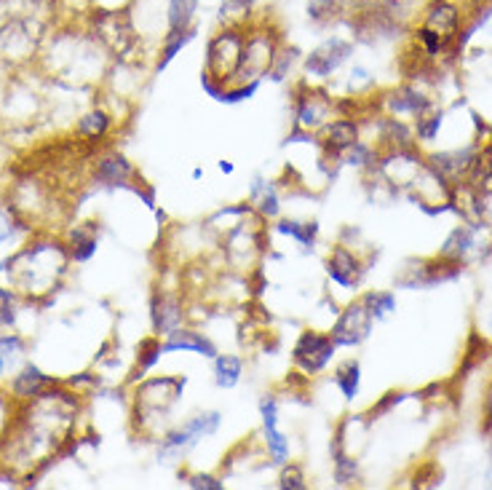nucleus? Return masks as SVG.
I'll use <instances>...</instances> for the list:
<instances>
[{"instance_id": "nucleus-1", "label": "nucleus", "mask_w": 492, "mask_h": 490, "mask_svg": "<svg viewBox=\"0 0 492 490\" xmlns=\"http://www.w3.org/2000/svg\"><path fill=\"white\" fill-rule=\"evenodd\" d=\"M222 423V415L217 410H206V413H198L193 415L185 426L169 431L161 442V450H158V458L161 461H177L183 458L185 453H191L203 437H214L217 429Z\"/></svg>"}, {"instance_id": "nucleus-2", "label": "nucleus", "mask_w": 492, "mask_h": 490, "mask_svg": "<svg viewBox=\"0 0 492 490\" xmlns=\"http://www.w3.org/2000/svg\"><path fill=\"white\" fill-rule=\"evenodd\" d=\"M415 268H404V274L396 279L398 287L404 290H423V287H434L442 282H450L455 277L463 274V263L461 260H450V258H436V260H415Z\"/></svg>"}, {"instance_id": "nucleus-3", "label": "nucleus", "mask_w": 492, "mask_h": 490, "mask_svg": "<svg viewBox=\"0 0 492 490\" xmlns=\"http://www.w3.org/2000/svg\"><path fill=\"white\" fill-rule=\"evenodd\" d=\"M335 349H337V343L332 340V335L308 330L297 338L295 349H292V359H295V365L302 373L313 376V373H321L329 365V359L335 357Z\"/></svg>"}, {"instance_id": "nucleus-4", "label": "nucleus", "mask_w": 492, "mask_h": 490, "mask_svg": "<svg viewBox=\"0 0 492 490\" xmlns=\"http://www.w3.org/2000/svg\"><path fill=\"white\" fill-rule=\"evenodd\" d=\"M372 316H370V311L364 308V303L362 300H356V303H351L343 313H340V319L335 322V327H332V340L337 343V346H359V343H364L367 338H370V332H372Z\"/></svg>"}, {"instance_id": "nucleus-5", "label": "nucleus", "mask_w": 492, "mask_h": 490, "mask_svg": "<svg viewBox=\"0 0 492 490\" xmlns=\"http://www.w3.org/2000/svg\"><path fill=\"white\" fill-rule=\"evenodd\" d=\"M351 54H353V46L348 41L329 38L305 57V73L313 76V78H329L335 70H340L348 62Z\"/></svg>"}, {"instance_id": "nucleus-6", "label": "nucleus", "mask_w": 492, "mask_h": 490, "mask_svg": "<svg viewBox=\"0 0 492 490\" xmlns=\"http://www.w3.org/2000/svg\"><path fill=\"white\" fill-rule=\"evenodd\" d=\"M260 418H263V434H265V445L268 453L276 464H287L290 461V440L279 431V404L273 396H265L260 402Z\"/></svg>"}, {"instance_id": "nucleus-7", "label": "nucleus", "mask_w": 492, "mask_h": 490, "mask_svg": "<svg viewBox=\"0 0 492 490\" xmlns=\"http://www.w3.org/2000/svg\"><path fill=\"white\" fill-rule=\"evenodd\" d=\"M327 274L335 285L351 290L362 282L364 277V268H362V260L348 250V247H335L329 260H327Z\"/></svg>"}, {"instance_id": "nucleus-8", "label": "nucleus", "mask_w": 492, "mask_h": 490, "mask_svg": "<svg viewBox=\"0 0 492 490\" xmlns=\"http://www.w3.org/2000/svg\"><path fill=\"white\" fill-rule=\"evenodd\" d=\"M161 351L164 354H174V351H193V354H201L206 359H214L217 357V349L214 343L203 335V332H196V330H174L166 335V340L161 343Z\"/></svg>"}, {"instance_id": "nucleus-9", "label": "nucleus", "mask_w": 492, "mask_h": 490, "mask_svg": "<svg viewBox=\"0 0 492 490\" xmlns=\"http://www.w3.org/2000/svg\"><path fill=\"white\" fill-rule=\"evenodd\" d=\"M153 327L161 335H169L183 327V305L174 295H158L153 300Z\"/></svg>"}, {"instance_id": "nucleus-10", "label": "nucleus", "mask_w": 492, "mask_h": 490, "mask_svg": "<svg viewBox=\"0 0 492 490\" xmlns=\"http://www.w3.org/2000/svg\"><path fill=\"white\" fill-rule=\"evenodd\" d=\"M356 142H359V126H356V121L337 118V121L327 123V129H324V145H327L329 153L343 156Z\"/></svg>"}, {"instance_id": "nucleus-11", "label": "nucleus", "mask_w": 492, "mask_h": 490, "mask_svg": "<svg viewBox=\"0 0 492 490\" xmlns=\"http://www.w3.org/2000/svg\"><path fill=\"white\" fill-rule=\"evenodd\" d=\"M477 247V231L471 228V225H458L447 239H444V244H442V250H439V255L442 258H450V260H466L469 258V252Z\"/></svg>"}, {"instance_id": "nucleus-12", "label": "nucleus", "mask_w": 492, "mask_h": 490, "mask_svg": "<svg viewBox=\"0 0 492 490\" xmlns=\"http://www.w3.org/2000/svg\"><path fill=\"white\" fill-rule=\"evenodd\" d=\"M329 104L324 99H318V95H305L297 99V126L313 132L327 121Z\"/></svg>"}, {"instance_id": "nucleus-13", "label": "nucleus", "mask_w": 492, "mask_h": 490, "mask_svg": "<svg viewBox=\"0 0 492 490\" xmlns=\"http://www.w3.org/2000/svg\"><path fill=\"white\" fill-rule=\"evenodd\" d=\"M389 107L394 110L396 115H420V113L431 110V99L423 97L412 86H404V89H398L389 97Z\"/></svg>"}, {"instance_id": "nucleus-14", "label": "nucleus", "mask_w": 492, "mask_h": 490, "mask_svg": "<svg viewBox=\"0 0 492 490\" xmlns=\"http://www.w3.org/2000/svg\"><path fill=\"white\" fill-rule=\"evenodd\" d=\"M241 376H244V362L236 354H219V357H214V384L219 389L238 386Z\"/></svg>"}, {"instance_id": "nucleus-15", "label": "nucleus", "mask_w": 492, "mask_h": 490, "mask_svg": "<svg viewBox=\"0 0 492 490\" xmlns=\"http://www.w3.org/2000/svg\"><path fill=\"white\" fill-rule=\"evenodd\" d=\"M249 198H252V204L257 206V212H260L263 217H268V220H273V217L282 212V204H279L276 188H273L271 183H265V180H255V183H252Z\"/></svg>"}, {"instance_id": "nucleus-16", "label": "nucleus", "mask_w": 492, "mask_h": 490, "mask_svg": "<svg viewBox=\"0 0 492 490\" xmlns=\"http://www.w3.org/2000/svg\"><path fill=\"white\" fill-rule=\"evenodd\" d=\"M458 24H461V16H458V8L455 5H447V3H439L431 14H428V22L425 27L436 30L442 38H452L458 32Z\"/></svg>"}, {"instance_id": "nucleus-17", "label": "nucleus", "mask_w": 492, "mask_h": 490, "mask_svg": "<svg viewBox=\"0 0 492 490\" xmlns=\"http://www.w3.org/2000/svg\"><path fill=\"white\" fill-rule=\"evenodd\" d=\"M131 177V167L123 156H107L97 167V180L104 186H123Z\"/></svg>"}, {"instance_id": "nucleus-18", "label": "nucleus", "mask_w": 492, "mask_h": 490, "mask_svg": "<svg viewBox=\"0 0 492 490\" xmlns=\"http://www.w3.org/2000/svg\"><path fill=\"white\" fill-rule=\"evenodd\" d=\"M335 384H337V389L343 392V396H345L348 402L356 399V396H359V389H362V365H359L356 359L343 362V365L335 370Z\"/></svg>"}, {"instance_id": "nucleus-19", "label": "nucleus", "mask_w": 492, "mask_h": 490, "mask_svg": "<svg viewBox=\"0 0 492 490\" xmlns=\"http://www.w3.org/2000/svg\"><path fill=\"white\" fill-rule=\"evenodd\" d=\"M54 381L49 376H43L35 365H27L16 378H13V392L19 396H38L43 389H49Z\"/></svg>"}, {"instance_id": "nucleus-20", "label": "nucleus", "mask_w": 492, "mask_h": 490, "mask_svg": "<svg viewBox=\"0 0 492 490\" xmlns=\"http://www.w3.org/2000/svg\"><path fill=\"white\" fill-rule=\"evenodd\" d=\"M196 11L198 0H169V27L172 30H191Z\"/></svg>"}, {"instance_id": "nucleus-21", "label": "nucleus", "mask_w": 492, "mask_h": 490, "mask_svg": "<svg viewBox=\"0 0 492 490\" xmlns=\"http://www.w3.org/2000/svg\"><path fill=\"white\" fill-rule=\"evenodd\" d=\"M276 231L300 241L302 247H313V241L318 236V225L316 222H300V220H284V222L276 225Z\"/></svg>"}, {"instance_id": "nucleus-22", "label": "nucleus", "mask_w": 492, "mask_h": 490, "mask_svg": "<svg viewBox=\"0 0 492 490\" xmlns=\"http://www.w3.org/2000/svg\"><path fill=\"white\" fill-rule=\"evenodd\" d=\"M196 38V30H172L169 35H166V43H164V57H161V62H158V70H164L191 41Z\"/></svg>"}, {"instance_id": "nucleus-23", "label": "nucleus", "mask_w": 492, "mask_h": 490, "mask_svg": "<svg viewBox=\"0 0 492 490\" xmlns=\"http://www.w3.org/2000/svg\"><path fill=\"white\" fill-rule=\"evenodd\" d=\"M332 458H335V483H337L340 488L353 485V483L359 480V464H356L353 458H348L343 450L332 453Z\"/></svg>"}, {"instance_id": "nucleus-24", "label": "nucleus", "mask_w": 492, "mask_h": 490, "mask_svg": "<svg viewBox=\"0 0 492 490\" xmlns=\"http://www.w3.org/2000/svg\"><path fill=\"white\" fill-rule=\"evenodd\" d=\"M362 303H364V308L370 311V316L372 319H386L389 313H394L396 311V297L394 293H367L362 297Z\"/></svg>"}, {"instance_id": "nucleus-25", "label": "nucleus", "mask_w": 492, "mask_h": 490, "mask_svg": "<svg viewBox=\"0 0 492 490\" xmlns=\"http://www.w3.org/2000/svg\"><path fill=\"white\" fill-rule=\"evenodd\" d=\"M442 121H444V113H442V110H439V113H431V110L420 113V115H417V123H415L417 140H423V142H431V140L439 134V129H442Z\"/></svg>"}, {"instance_id": "nucleus-26", "label": "nucleus", "mask_w": 492, "mask_h": 490, "mask_svg": "<svg viewBox=\"0 0 492 490\" xmlns=\"http://www.w3.org/2000/svg\"><path fill=\"white\" fill-rule=\"evenodd\" d=\"M94 252H97V236H94L92 231H84V228L73 231V258L84 263V260H89Z\"/></svg>"}, {"instance_id": "nucleus-27", "label": "nucleus", "mask_w": 492, "mask_h": 490, "mask_svg": "<svg viewBox=\"0 0 492 490\" xmlns=\"http://www.w3.org/2000/svg\"><path fill=\"white\" fill-rule=\"evenodd\" d=\"M22 354V340L16 335L0 338V376H5L11 370V365L19 359Z\"/></svg>"}, {"instance_id": "nucleus-28", "label": "nucleus", "mask_w": 492, "mask_h": 490, "mask_svg": "<svg viewBox=\"0 0 492 490\" xmlns=\"http://www.w3.org/2000/svg\"><path fill=\"white\" fill-rule=\"evenodd\" d=\"M107 126H110V118L102 110H97V113H89L86 118H81L78 132L86 134V137H102L107 132Z\"/></svg>"}, {"instance_id": "nucleus-29", "label": "nucleus", "mask_w": 492, "mask_h": 490, "mask_svg": "<svg viewBox=\"0 0 492 490\" xmlns=\"http://www.w3.org/2000/svg\"><path fill=\"white\" fill-rule=\"evenodd\" d=\"M279 488L284 490H305L308 488V483H305V475H302V469L297 467V464H284V469H282V477H279Z\"/></svg>"}, {"instance_id": "nucleus-30", "label": "nucleus", "mask_w": 492, "mask_h": 490, "mask_svg": "<svg viewBox=\"0 0 492 490\" xmlns=\"http://www.w3.org/2000/svg\"><path fill=\"white\" fill-rule=\"evenodd\" d=\"M161 357H164L161 343H158V340H145V343L139 346V370H142V373L150 370Z\"/></svg>"}, {"instance_id": "nucleus-31", "label": "nucleus", "mask_w": 492, "mask_h": 490, "mask_svg": "<svg viewBox=\"0 0 492 490\" xmlns=\"http://www.w3.org/2000/svg\"><path fill=\"white\" fill-rule=\"evenodd\" d=\"M488 340L485 338H479V335H471V340H469V351H466V365H463V373H469L477 362H482L488 354Z\"/></svg>"}, {"instance_id": "nucleus-32", "label": "nucleus", "mask_w": 492, "mask_h": 490, "mask_svg": "<svg viewBox=\"0 0 492 490\" xmlns=\"http://www.w3.org/2000/svg\"><path fill=\"white\" fill-rule=\"evenodd\" d=\"M343 159H345L351 167H367V164L372 161V150H370L367 145L356 142V145H351V148L343 153Z\"/></svg>"}, {"instance_id": "nucleus-33", "label": "nucleus", "mask_w": 492, "mask_h": 490, "mask_svg": "<svg viewBox=\"0 0 492 490\" xmlns=\"http://www.w3.org/2000/svg\"><path fill=\"white\" fill-rule=\"evenodd\" d=\"M337 5H340V0H310V3H308V14H310L313 19H327V16L335 14Z\"/></svg>"}, {"instance_id": "nucleus-34", "label": "nucleus", "mask_w": 492, "mask_h": 490, "mask_svg": "<svg viewBox=\"0 0 492 490\" xmlns=\"http://www.w3.org/2000/svg\"><path fill=\"white\" fill-rule=\"evenodd\" d=\"M185 483H188V488L193 490H222L225 485L217 480V477H211V475H188L185 477Z\"/></svg>"}, {"instance_id": "nucleus-35", "label": "nucleus", "mask_w": 492, "mask_h": 490, "mask_svg": "<svg viewBox=\"0 0 492 490\" xmlns=\"http://www.w3.org/2000/svg\"><path fill=\"white\" fill-rule=\"evenodd\" d=\"M16 311H13V295L8 290H0V324H13Z\"/></svg>"}, {"instance_id": "nucleus-36", "label": "nucleus", "mask_w": 492, "mask_h": 490, "mask_svg": "<svg viewBox=\"0 0 492 490\" xmlns=\"http://www.w3.org/2000/svg\"><path fill=\"white\" fill-rule=\"evenodd\" d=\"M372 81H375V78H372V73H370L367 68L359 65V68L351 70V86H353V89H356V86H370Z\"/></svg>"}, {"instance_id": "nucleus-37", "label": "nucleus", "mask_w": 492, "mask_h": 490, "mask_svg": "<svg viewBox=\"0 0 492 490\" xmlns=\"http://www.w3.org/2000/svg\"><path fill=\"white\" fill-rule=\"evenodd\" d=\"M11 231H13L11 220L0 212V241H3V239H8V236H11Z\"/></svg>"}, {"instance_id": "nucleus-38", "label": "nucleus", "mask_w": 492, "mask_h": 490, "mask_svg": "<svg viewBox=\"0 0 492 490\" xmlns=\"http://www.w3.org/2000/svg\"><path fill=\"white\" fill-rule=\"evenodd\" d=\"M485 418H488V429H492V389L488 394V402H485Z\"/></svg>"}, {"instance_id": "nucleus-39", "label": "nucleus", "mask_w": 492, "mask_h": 490, "mask_svg": "<svg viewBox=\"0 0 492 490\" xmlns=\"http://www.w3.org/2000/svg\"><path fill=\"white\" fill-rule=\"evenodd\" d=\"M219 169H222L225 175H230V172H233V164H225V161H222V164H219Z\"/></svg>"}, {"instance_id": "nucleus-40", "label": "nucleus", "mask_w": 492, "mask_h": 490, "mask_svg": "<svg viewBox=\"0 0 492 490\" xmlns=\"http://www.w3.org/2000/svg\"><path fill=\"white\" fill-rule=\"evenodd\" d=\"M488 327H490V332H492V311H490V322H488Z\"/></svg>"}, {"instance_id": "nucleus-41", "label": "nucleus", "mask_w": 492, "mask_h": 490, "mask_svg": "<svg viewBox=\"0 0 492 490\" xmlns=\"http://www.w3.org/2000/svg\"><path fill=\"white\" fill-rule=\"evenodd\" d=\"M3 266H5V263H0V271H3Z\"/></svg>"}]
</instances>
